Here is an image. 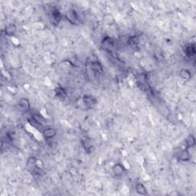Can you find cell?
Here are the masks:
<instances>
[{"label":"cell","mask_w":196,"mask_h":196,"mask_svg":"<svg viewBox=\"0 0 196 196\" xmlns=\"http://www.w3.org/2000/svg\"><path fill=\"white\" fill-rule=\"evenodd\" d=\"M65 19L71 24L76 25L78 21V15L74 9H70L66 12Z\"/></svg>","instance_id":"6da1fadb"},{"label":"cell","mask_w":196,"mask_h":196,"mask_svg":"<svg viewBox=\"0 0 196 196\" xmlns=\"http://www.w3.org/2000/svg\"><path fill=\"white\" fill-rule=\"evenodd\" d=\"M102 45L103 47L107 49H113L114 45V41L112 39H110V37H106L105 39H104L102 41Z\"/></svg>","instance_id":"8fae6325"},{"label":"cell","mask_w":196,"mask_h":196,"mask_svg":"<svg viewBox=\"0 0 196 196\" xmlns=\"http://www.w3.org/2000/svg\"><path fill=\"white\" fill-rule=\"evenodd\" d=\"M16 31V27L15 25L13 24H10L8 26H6V29H5V32H6V35H12Z\"/></svg>","instance_id":"e0dca14e"},{"label":"cell","mask_w":196,"mask_h":196,"mask_svg":"<svg viewBox=\"0 0 196 196\" xmlns=\"http://www.w3.org/2000/svg\"><path fill=\"white\" fill-rule=\"evenodd\" d=\"M51 17H52L53 21H54V24H58L59 21H61V14L60 13V12L57 9H53V11L51 12Z\"/></svg>","instance_id":"4fadbf2b"},{"label":"cell","mask_w":196,"mask_h":196,"mask_svg":"<svg viewBox=\"0 0 196 196\" xmlns=\"http://www.w3.org/2000/svg\"><path fill=\"white\" fill-rule=\"evenodd\" d=\"M91 70H92L94 73H96V74H102L103 73H104V68H103L102 64H101L98 61H93V62H91Z\"/></svg>","instance_id":"5b68a950"},{"label":"cell","mask_w":196,"mask_h":196,"mask_svg":"<svg viewBox=\"0 0 196 196\" xmlns=\"http://www.w3.org/2000/svg\"><path fill=\"white\" fill-rule=\"evenodd\" d=\"M54 92H55V95L58 97L61 98V99H64L67 97V93H66L65 90L61 87H58L54 89Z\"/></svg>","instance_id":"9a60e30c"},{"label":"cell","mask_w":196,"mask_h":196,"mask_svg":"<svg viewBox=\"0 0 196 196\" xmlns=\"http://www.w3.org/2000/svg\"><path fill=\"white\" fill-rule=\"evenodd\" d=\"M37 159L35 157L31 156L28 159L27 162H26V166L30 170H35L37 169Z\"/></svg>","instance_id":"9c48e42d"},{"label":"cell","mask_w":196,"mask_h":196,"mask_svg":"<svg viewBox=\"0 0 196 196\" xmlns=\"http://www.w3.org/2000/svg\"><path fill=\"white\" fill-rule=\"evenodd\" d=\"M18 107L21 111L23 112H26V111L29 110L30 107H31V104H30L29 100L26 98H21L18 102Z\"/></svg>","instance_id":"3957f363"},{"label":"cell","mask_w":196,"mask_h":196,"mask_svg":"<svg viewBox=\"0 0 196 196\" xmlns=\"http://www.w3.org/2000/svg\"><path fill=\"white\" fill-rule=\"evenodd\" d=\"M195 137H194L192 135H190L189 137H188V139L186 140V147L189 149V148L195 147Z\"/></svg>","instance_id":"ac0fdd59"},{"label":"cell","mask_w":196,"mask_h":196,"mask_svg":"<svg viewBox=\"0 0 196 196\" xmlns=\"http://www.w3.org/2000/svg\"><path fill=\"white\" fill-rule=\"evenodd\" d=\"M112 171L113 173L116 176H121L126 172V169L121 163H117L114 165V166L112 168Z\"/></svg>","instance_id":"277c9868"},{"label":"cell","mask_w":196,"mask_h":196,"mask_svg":"<svg viewBox=\"0 0 196 196\" xmlns=\"http://www.w3.org/2000/svg\"><path fill=\"white\" fill-rule=\"evenodd\" d=\"M136 192H137L139 195H147L148 194V191L147 189V188L145 187V185L143 184L140 183V182H138L136 185Z\"/></svg>","instance_id":"30bf717a"},{"label":"cell","mask_w":196,"mask_h":196,"mask_svg":"<svg viewBox=\"0 0 196 196\" xmlns=\"http://www.w3.org/2000/svg\"><path fill=\"white\" fill-rule=\"evenodd\" d=\"M185 54H186L187 57H189V58H192L195 56V44H190V45L187 46L186 49H185Z\"/></svg>","instance_id":"5bb4252c"},{"label":"cell","mask_w":196,"mask_h":196,"mask_svg":"<svg viewBox=\"0 0 196 196\" xmlns=\"http://www.w3.org/2000/svg\"><path fill=\"white\" fill-rule=\"evenodd\" d=\"M179 75L182 79L185 80V81H189L192 77V73L189 70L183 68L179 71Z\"/></svg>","instance_id":"7c38bea8"},{"label":"cell","mask_w":196,"mask_h":196,"mask_svg":"<svg viewBox=\"0 0 196 196\" xmlns=\"http://www.w3.org/2000/svg\"><path fill=\"white\" fill-rule=\"evenodd\" d=\"M82 144H83V147H84V149H85V151L88 154L91 153V152L94 151V147H93V146L91 144L90 141L86 139V140L82 141Z\"/></svg>","instance_id":"2e32d148"},{"label":"cell","mask_w":196,"mask_h":196,"mask_svg":"<svg viewBox=\"0 0 196 196\" xmlns=\"http://www.w3.org/2000/svg\"><path fill=\"white\" fill-rule=\"evenodd\" d=\"M191 159V155L190 152L189 150V148L185 147L182 152H180L179 156H178V159L179 161H182V162H188V161L190 160Z\"/></svg>","instance_id":"52a82bcc"},{"label":"cell","mask_w":196,"mask_h":196,"mask_svg":"<svg viewBox=\"0 0 196 196\" xmlns=\"http://www.w3.org/2000/svg\"><path fill=\"white\" fill-rule=\"evenodd\" d=\"M56 134H57V130H56V129L52 127L47 128V129H45L43 131V136L46 139H53L55 137Z\"/></svg>","instance_id":"ba28073f"},{"label":"cell","mask_w":196,"mask_h":196,"mask_svg":"<svg viewBox=\"0 0 196 196\" xmlns=\"http://www.w3.org/2000/svg\"><path fill=\"white\" fill-rule=\"evenodd\" d=\"M32 119L40 126H46L48 124L47 119L40 114H34L32 115Z\"/></svg>","instance_id":"8992f818"},{"label":"cell","mask_w":196,"mask_h":196,"mask_svg":"<svg viewBox=\"0 0 196 196\" xmlns=\"http://www.w3.org/2000/svg\"><path fill=\"white\" fill-rule=\"evenodd\" d=\"M83 103L86 107L91 109L97 104V100L91 95H85L83 97Z\"/></svg>","instance_id":"7a4b0ae2"}]
</instances>
